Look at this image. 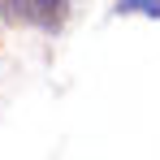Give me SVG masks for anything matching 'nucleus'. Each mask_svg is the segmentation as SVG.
Segmentation results:
<instances>
[{
    "label": "nucleus",
    "instance_id": "f257e3e1",
    "mask_svg": "<svg viewBox=\"0 0 160 160\" xmlns=\"http://www.w3.org/2000/svg\"><path fill=\"white\" fill-rule=\"evenodd\" d=\"M69 4H74V0H18L13 9H18L22 18H30V22H39V26H56V22L69 13Z\"/></svg>",
    "mask_w": 160,
    "mask_h": 160
},
{
    "label": "nucleus",
    "instance_id": "f03ea898",
    "mask_svg": "<svg viewBox=\"0 0 160 160\" xmlns=\"http://www.w3.org/2000/svg\"><path fill=\"white\" fill-rule=\"evenodd\" d=\"M117 9L121 13H152V18H160V0H121Z\"/></svg>",
    "mask_w": 160,
    "mask_h": 160
}]
</instances>
